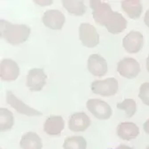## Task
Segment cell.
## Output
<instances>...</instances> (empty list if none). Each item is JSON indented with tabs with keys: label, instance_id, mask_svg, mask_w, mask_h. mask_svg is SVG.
I'll return each instance as SVG.
<instances>
[{
	"label": "cell",
	"instance_id": "obj_1",
	"mask_svg": "<svg viewBox=\"0 0 149 149\" xmlns=\"http://www.w3.org/2000/svg\"><path fill=\"white\" fill-rule=\"evenodd\" d=\"M0 35L13 46L25 42L31 34V28L25 24H13L6 20L0 22Z\"/></svg>",
	"mask_w": 149,
	"mask_h": 149
},
{
	"label": "cell",
	"instance_id": "obj_2",
	"mask_svg": "<svg viewBox=\"0 0 149 149\" xmlns=\"http://www.w3.org/2000/svg\"><path fill=\"white\" fill-rule=\"evenodd\" d=\"M93 93L103 97H110L118 91V81L114 78H108L104 80H95L91 84Z\"/></svg>",
	"mask_w": 149,
	"mask_h": 149
},
{
	"label": "cell",
	"instance_id": "obj_3",
	"mask_svg": "<svg viewBox=\"0 0 149 149\" xmlns=\"http://www.w3.org/2000/svg\"><path fill=\"white\" fill-rule=\"evenodd\" d=\"M90 7L93 11V18L98 24L104 26L111 15L113 13L111 6L107 3H103L98 0L90 1Z\"/></svg>",
	"mask_w": 149,
	"mask_h": 149
},
{
	"label": "cell",
	"instance_id": "obj_4",
	"mask_svg": "<svg viewBox=\"0 0 149 149\" xmlns=\"http://www.w3.org/2000/svg\"><path fill=\"white\" fill-rule=\"evenodd\" d=\"M81 43L88 47H95L99 43V35L94 26L89 23H81L79 29Z\"/></svg>",
	"mask_w": 149,
	"mask_h": 149
},
{
	"label": "cell",
	"instance_id": "obj_5",
	"mask_svg": "<svg viewBox=\"0 0 149 149\" xmlns=\"http://www.w3.org/2000/svg\"><path fill=\"white\" fill-rule=\"evenodd\" d=\"M87 108L95 117L100 120H107L112 115L111 106L100 99H89L87 102Z\"/></svg>",
	"mask_w": 149,
	"mask_h": 149
},
{
	"label": "cell",
	"instance_id": "obj_6",
	"mask_svg": "<svg viewBox=\"0 0 149 149\" xmlns=\"http://www.w3.org/2000/svg\"><path fill=\"white\" fill-rule=\"evenodd\" d=\"M117 72L124 78L133 79L140 72V65L137 60L130 57H125L118 63Z\"/></svg>",
	"mask_w": 149,
	"mask_h": 149
},
{
	"label": "cell",
	"instance_id": "obj_7",
	"mask_svg": "<svg viewBox=\"0 0 149 149\" xmlns=\"http://www.w3.org/2000/svg\"><path fill=\"white\" fill-rule=\"evenodd\" d=\"M47 75L43 69L34 68L29 71L26 85L31 91H40L46 84Z\"/></svg>",
	"mask_w": 149,
	"mask_h": 149
},
{
	"label": "cell",
	"instance_id": "obj_8",
	"mask_svg": "<svg viewBox=\"0 0 149 149\" xmlns=\"http://www.w3.org/2000/svg\"><path fill=\"white\" fill-rule=\"evenodd\" d=\"M144 45V37L139 31H132L128 33L123 40L124 49L130 54L138 53L141 50Z\"/></svg>",
	"mask_w": 149,
	"mask_h": 149
},
{
	"label": "cell",
	"instance_id": "obj_9",
	"mask_svg": "<svg viewBox=\"0 0 149 149\" xmlns=\"http://www.w3.org/2000/svg\"><path fill=\"white\" fill-rule=\"evenodd\" d=\"M42 21L49 29L61 30L65 22V17L59 10H47L44 13Z\"/></svg>",
	"mask_w": 149,
	"mask_h": 149
},
{
	"label": "cell",
	"instance_id": "obj_10",
	"mask_svg": "<svg viewBox=\"0 0 149 149\" xmlns=\"http://www.w3.org/2000/svg\"><path fill=\"white\" fill-rule=\"evenodd\" d=\"M20 73L19 66L12 59H4L0 63V77L3 80H15Z\"/></svg>",
	"mask_w": 149,
	"mask_h": 149
},
{
	"label": "cell",
	"instance_id": "obj_11",
	"mask_svg": "<svg viewBox=\"0 0 149 149\" xmlns=\"http://www.w3.org/2000/svg\"><path fill=\"white\" fill-rule=\"evenodd\" d=\"M6 101L8 104H10L13 108H15L19 113H22L27 116H38V115L42 114L38 110L33 109V108L30 107L29 105L24 104L22 101L18 99L11 91L6 92Z\"/></svg>",
	"mask_w": 149,
	"mask_h": 149
},
{
	"label": "cell",
	"instance_id": "obj_12",
	"mask_svg": "<svg viewBox=\"0 0 149 149\" xmlns=\"http://www.w3.org/2000/svg\"><path fill=\"white\" fill-rule=\"evenodd\" d=\"M88 70L95 76L102 77L107 72V63L99 55H91L88 60Z\"/></svg>",
	"mask_w": 149,
	"mask_h": 149
},
{
	"label": "cell",
	"instance_id": "obj_13",
	"mask_svg": "<svg viewBox=\"0 0 149 149\" xmlns=\"http://www.w3.org/2000/svg\"><path fill=\"white\" fill-rule=\"evenodd\" d=\"M127 20L118 12H113L111 17L105 23V28L112 34H119L123 32L127 27Z\"/></svg>",
	"mask_w": 149,
	"mask_h": 149
},
{
	"label": "cell",
	"instance_id": "obj_14",
	"mask_svg": "<svg viewBox=\"0 0 149 149\" xmlns=\"http://www.w3.org/2000/svg\"><path fill=\"white\" fill-rule=\"evenodd\" d=\"M91 123L89 117L85 113H75L69 120V129L72 131H85Z\"/></svg>",
	"mask_w": 149,
	"mask_h": 149
},
{
	"label": "cell",
	"instance_id": "obj_15",
	"mask_svg": "<svg viewBox=\"0 0 149 149\" xmlns=\"http://www.w3.org/2000/svg\"><path fill=\"white\" fill-rule=\"evenodd\" d=\"M43 129L45 132L50 136H57V135L61 134L64 129V120L62 116H50L45 121Z\"/></svg>",
	"mask_w": 149,
	"mask_h": 149
},
{
	"label": "cell",
	"instance_id": "obj_16",
	"mask_svg": "<svg viewBox=\"0 0 149 149\" xmlns=\"http://www.w3.org/2000/svg\"><path fill=\"white\" fill-rule=\"evenodd\" d=\"M117 135L120 139L130 141L139 136V129L133 123H121L117 127Z\"/></svg>",
	"mask_w": 149,
	"mask_h": 149
},
{
	"label": "cell",
	"instance_id": "obj_17",
	"mask_svg": "<svg viewBox=\"0 0 149 149\" xmlns=\"http://www.w3.org/2000/svg\"><path fill=\"white\" fill-rule=\"evenodd\" d=\"M20 146L22 149H42V141L37 133L30 131L22 137Z\"/></svg>",
	"mask_w": 149,
	"mask_h": 149
},
{
	"label": "cell",
	"instance_id": "obj_18",
	"mask_svg": "<svg viewBox=\"0 0 149 149\" xmlns=\"http://www.w3.org/2000/svg\"><path fill=\"white\" fill-rule=\"evenodd\" d=\"M121 8L131 19H139L142 13L143 6L140 1L137 0H124L121 1Z\"/></svg>",
	"mask_w": 149,
	"mask_h": 149
},
{
	"label": "cell",
	"instance_id": "obj_19",
	"mask_svg": "<svg viewBox=\"0 0 149 149\" xmlns=\"http://www.w3.org/2000/svg\"><path fill=\"white\" fill-rule=\"evenodd\" d=\"M63 7L70 13L74 15H82L86 12V6L82 1H72V0H63Z\"/></svg>",
	"mask_w": 149,
	"mask_h": 149
},
{
	"label": "cell",
	"instance_id": "obj_20",
	"mask_svg": "<svg viewBox=\"0 0 149 149\" xmlns=\"http://www.w3.org/2000/svg\"><path fill=\"white\" fill-rule=\"evenodd\" d=\"M63 149H87V141L81 136L66 138L63 142Z\"/></svg>",
	"mask_w": 149,
	"mask_h": 149
},
{
	"label": "cell",
	"instance_id": "obj_21",
	"mask_svg": "<svg viewBox=\"0 0 149 149\" xmlns=\"http://www.w3.org/2000/svg\"><path fill=\"white\" fill-rule=\"evenodd\" d=\"M13 125V115L6 108L0 109V130L2 132L12 129Z\"/></svg>",
	"mask_w": 149,
	"mask_h": 149
},
{
	"label": "cell",
	"instance_id": "obj_22",
	"mask_svg": "<svg viewBox=\"0 0 149 149\" xmlns=\"http://www.w3.org/2000/svg\"><path fill=\"white\" fill-rule=\"evenodd\" d=\"M117 108L120 110H123L126 113V117L130 118L132 117L137 111V104L136 102L133 99L127 98L124 99L123 102L117 104Z\"/></svg>",
	"mask_w": 149,
	"mask_h": 149
},
{
	"label": "cell",
	"instance_id": "obj_23",
	"mask_svg": "<svg viewBox=\"0 0 149 149\" xmlns=\"http://www.w3.org/2000/svg\"><path fill=\"white\" fill-rule=\"evenodd\" d=\"M139 97L145 104L149 105V82H145L140 86Z\"/></svg>",
	"mask_w": 149,
	"mask_h": 149
},
{
	"label": "cell",
	"instance_id": "obj_24",
	"mask_svg": "<svg viewBox=\"0 0 149 149\" xmlns=\"http://www.w3.org/2000/svg\"><path fill=\"white\" fill-rule=\"evenodd\" d=\"M144 22L146 23V25L149 28V9L145 13V17H144Z\"/></svg>",
	"mask_w": 149,
	"mask_h": 149
},
{
	"label": "cell",
	"instance_id": "obj_25",
	"mask_svg": "<svg viewBox=\"0 0 149 149\" xmlns=\"http://www.w3.org/2000/svg\"><path fill=\"white\" fill-rule=\"evenodd\" d=\"M143 129H144L145 132L149 135V119L143 124Z\"/></svg>",
	"mask_w": 149,
	"mask_h": 149
},
{
	"label": "cell",
	"instance_id": "obj_26",
	"mask_svg": "<svg viewBox=\"0 0 149 149\" xmlns=\"http://www.w3.org/2000/svg\"><path fill=\"white\" fill-rule=\"evenodd\" d=\"M37 4H38V5H45V6H47V5H51V4H53V1H51V0H49V1H35Z\"/></svg>",
	"mask_w": 149,
	"mask_h": 149
},
{
	"label": "cell",
	"instance_id": "obj_27",
	"mask_svg": "<svg viewBox=\"0 0 149 149\" xmlns=\"http://www.w3.org/2000/svg\"><path fill=\"white\" fill-rule=\"evenodd\" d=\"M116 149H132L130 146H128L126 145H120Z\"/></svg>",
	"mask_w": 149,
	"mask_h": 149
},
{
	"label": "cell",
	"instance_id": "obj_28",
	"mask_svg": "<svg viewBox=\"0 0 149 149\" xmlns=\"http://www.w3.org/2000/svg\"><path fill=\"white\" fill-rule=\"evenodd\" d=\"M146 69H147V71L149 72V56H148V57L146 59Z\"/></svg>",
	"mask_w": 149,
	"mask_h": 149
},
{
	"label": "cell",
	"instance_id": "obj_29",
	"mask_svg": "<svg viewBox=\"0 0 149 149\" xmlns=\"http://www.w3.org/2000/svg\"><path fill=\"white\" fill-rule=\"evenodd\" d=\"M146 149H149V146H147V147H146Z\"/></svg>",
	"mask_w": 149,
	"mask_h": 149
}]
</instances>
